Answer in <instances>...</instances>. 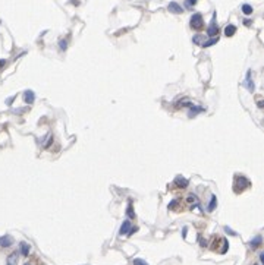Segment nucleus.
<instances>
[{
	"label": "nucleus",
	"instance_id": "nucleus-17",
	"mask_svg": "<svg viewBox=\"0 0 264 265\" xmlns=\"http://www.w3.org/2000/svg\"><path fill=\"white\" fill-rule=\"evenodd\" d=\"M186 201H188V204L198 205V198H197L195 195H189V196H188V199H186Z\"/></svg>",
	"mask_w": 264,
	"mask_h": 265
},
{
	"label": "nucleus",
	"instance_id": "nucleus-8",
	"mask_svg": "<svg viewBox=\"0 0 264 265\" xmlns=\"http://www.w3.org/2000/svg\"><path fill=\"white\" fill-rule=\"evenodd\" d=\"M129 229H131V221L129 220H125L122 223V226H120V230H119V235L123 236V235H128Z\"/></svg>",
	"mask_w": 264,
	"mask_h": 265
},
{
	"label": "nucleus",
	"instance_id": "nucleus-31",
	"mask_svg": "<svg viewBox=\"0 0 264 265\" xmlns=\"http://www.w3.org/2000/svg\"><path fill=\"white\" fill-rule=\"evenodd\" d=\"M186 231H188V229L185 227V229H184V237H186Z\"/></svg>",
	"mask_w": 264,
	"mask_h": 265
},
{
	"label": "nucleus",
	"instance_id": "nucleus-12",
	"mask_svg": "<svg viewBox=\"0 0 264 265\" xmlns=\"http://www.w3.org/2000/svg\"><path fill=\"white\" fill-rule=\"evenodd\" d=\"M216 207H217V198H216V195H211V199H210V204L207 207V211L213 212L216 210Z\"/></svg>",
	"mask_w": 264,
	"mask_h": 265
},
{
	"label": "nucleus",
	"instance_id": "nucleus-29",
	"mask_svg": "<svg viewBox=\"0 0 264 265\" xmlns=\"http://www.w3.org/2000/svg\"><path fill=\"white\" fill-rule=\"evenodd\" d=\"M244 24H245L246 26H250V25H251V21H250V19H245V21H244Z\"/></svg>",
	"mask_w": 264,
	"mask_h": 265
},
{
	"label": "nucleus",
	"instance_id": "nucleus-23",
	"mask_svg": "<svg viewBox=\"0 0 264 265\" xmlns=\"http://www.w3.org/2000/svg\"><path fill=\"white\" fill-rule=\"evenodd\" d=\"M15 258H16V253H12L7 259V265H15Z\"/></svg>",
	"mask_w": 264,
	"mask_h": 265
},
{
	"label": "nucleus",
	"instance_id": "nucleus-19",
	"mask_svg": "<svg viewBox=\"0 0 264 265\" xmlns=\"http://www.w3.org/2000/svg\"><path fill=\"white\" fill-rule=\"evenodd\" d=\"M197 0H185V7L186 9H192V7L195 6Z\"/></svg>",
	"mask_w": 264,
	"mask_h": 265
},
{
	"label": "nucleus",
	"instance_id": "nucleus-28",
	"mask_svg": "<svg viewBox=\"0 0 264 265\" xmlns=\"http://www.w3.org/2000/svg\"><path fill=\"white\" fill-rule=\"evenodd\" d=\"M13 100H15V97H10V98H9V100H7V101H6V104H12V102H13Z\"/></svg>",
	"mask_w": 264,
	"mask_h": 265
},
{
	"label": "nucleus",
	"instance_id": "nucleus-15",
	"mask_svg": "<svg viewBox=\"0 0 264 265\" xmlns=\"http://www.w3.org/2000/svg\"><path fill=\"white\" fill-rule=\"evenodd\" d=\"M217 41H219V35L217 37H210L209 41H204L201 46H203V47H211V46H214Z\"/></svg>",
	"mask_w": 264,
	"mask_h": 265
},
{
	"label": "nucleus",
	"instance_id": "nucleus-16",
	"mask_svg": "<svg viewBox=\"0 0 264 265\" xmlns=\"http://www.w3.org/2000/svg\"><path fill=\"white\" fill-rule=\"evenodd\" d=\"M252 10H254V9H252L251 5H248V3H245V5H242V12L245 13V15H251Z\"/></svg>",
	"mask_w": 264,
	"mask_h": 265
},
{
	"label": "nucleus",
	"instance_id": "nucleus-14",
	"mask_svg": "<svg viewBox=\"0 0 264 265\" xmlns=\"http://www.w3.org/2000/svg\"><path fill=\"white\" fill-rule=\"evenodd\" d=\"M235 32H236V26H235V25H227L226 28H225V35L226 37H232L235 34Z\"/></svg>",
	"mask_w": 264,
	"mask_h": 265
},
{
	"label": "nucleus",
	"instance_id": "nucleus-22",
	"mask_svg": "<svg viewBox=\"0 0 264 265\" xmlns=\"http://www.w3.org/2000/svg\"><path fill=\"white\" fill-rule=\"evenodd\" d=\"M134 265H148L144 259H141V258H135L134 259Z\"/></svg>",
	"mask_w": 264,
	"mask_h": 265
},
{
	"label": "nucleus",
	"instance_id": "nucleus-21",
	"mask_svg": "<svg viewBox=\"0 0 264 265\" xmlns=\"http://www.w3.org/2000/svg\"><path fill=\"white\" fill-rule=\"evenodd\" d=\"M203 40H204V37H203V35H195L194 38H192L194 44H203Z\"/></svg>",
	"mask_w": 264,
	"mask_h": 265
},
{
	"label": "nucleus",
	"instance_id": "nucleus-1",
	"mask_svg": "<svg viewBox=\"0 0 264 265\" xmlns=\"http://www.w3.org/2000/svg\"><path fill=\"white\" fill-rule=\"evenodd\" d=\"M251 186V182L246 179L245 176H239V175H236L235 176V182H234V191L236 193H241V192H244L246 187H250Z\"/></svg>",
	"mask_w": 264,
	"mask_h": 265
},
{
	"label": "nucleus",
	"instance_id": "nucleus-24",
	"mask_svg": "<svg viewBox=\"0 0 264 265\" xmlns=\"http://www.w3.org/2000/svg\"><path fill=\"white\" fill-rule=\"evenodd\" d=\"M59 47H60L62 51H65V50H66V47H68V44H66V41H65V40H60V41H59Z\"/></svg>",
	"mask_w": 264,
	"mask_h": 265
},
{
	"label": "nucleus",
	"instance_id": "nucleus-4",
	"mask_svg": "<svg viewBox=\"0 0 264 265\" xmlns=\"http://www.w3.org/2000/svg\"><path fill=\"white\" fill-rule=\"evenodd\" d=\"M167 9H169V12L170 13H175V15H179V13L184 12V7L181 6L179 3H176V2H170L169 6H167Z\"/></svg>",
	"mask_w": 264,
	"mask_h": 265
},
{
	"label": "nucleus",
	"instance_id": "nucleus-20",
	"mask_svg": "<svg viewBox=\"0 0 264 265\" xmlns=\"http://www.w3.org/2000/svg\"><path fill=\"white\" fill-rule=\"evenodd\" d=\"M169 210H172V211L179 210V202L178 201H172V202L169 204Z\"/></svg>",
	"mask_w": 264,
	"mask_h": 265
},
{
	"label": "nucleus",
	"instance_id": "nucleus-30",
	"mask_svg": "<svg viewBox=\"0 0 264 265\" xmlns=\"http://www.w3.org/2000/svg\"><path fill=\"white\" fill-rule=\"evenodd\" d=\"M200 243H201V246H205V245H207V243L204 242V239H203V237H200Z\"/></svg>",
	"mask_w": 264,
	"mask_h": 265
},
{
	"label": "nucleus",
	"instance_id": "nucleus-2",
	"mask_svg": "<svg viewBox=\"0 0 264 265\" xmlns=\"http://www.w3.org/2000/svg\"><path fill=\"white\" fill-rule=\"evenodd\" d=\"M189 25H191L192 30H197V31L203 30V26H204L203 15H201V13H194L189 19Z\"/></svg>",
	"mask_w": 264,
	"mask_h": 265
},
{
	"label": "nucleus",
	"instance_id": "nucleus-26",
	"mask_svg": "<svg viewBox=\"0 0 264 265\" xmlns=\"http://www.w3.org/2000/svg\"><path fill=\"white\" fill-rule=\"evenodd\" d=\"M136 230H138V227H136V226H135V227H131V229H129V231H128V236H132L136 231Z\"/></svg>",
	"mask_w": 264,
	"mask_h": 265
},
{
	"label": "nucleus",
	"instance_id": "nucleus-10",
	"mask_svg": "<svg viewBox=\"0 0 264 265\" xmlns=\"http://www.w3.org/2000/svg\"><path fill=\"white\" fill-rule=\"evenodd\" d=\"M19 247H21V253L24 255V256H28L30 255V251H31V246L26 243V242H21V245H19Z\"/></svg>",
	"mask_w": 264,
	"mask_h": 265
},
{
	"label": "nucleus",
	"instance_id": "nucleus-13",
	"mask_svg": "<svg viewBox=\"0 0 264 265\" xmlns=\"http://www.w3.org/2000/svg\"><path fill=\"white\" fill-rule=\"evenodd\" d=\"M261 242H263V239H261V236H255L254 239H252L251 242H250V246L252 247V249H257V247H260V245H261Z\"/></svg>",
	"mask_w": 264,
	"mask_h": 265
},
{
	"label": "nucleus",
	"instance_id": "nucleus-27",
	"mask_svg": "<svg viewBox=\"0 0 264 265\" xmlns=\"http://www.w3.org/2000/svg\"><path fill=\"white\" fill-rule=\"evenodd\" d=\"M6 63H7V62L5 60V59H2V60H0V69H2V67H5V66H6Z\"/></svg>",
	"mask_w": 264,
	"mask_h": 265
},
{
	"label": "nucleus",
	"instance_id": "nucleus-33",
	"mask_svg": "<svg viewBox=\"0 0 264 265\" xmlns=\"http://www.w3.org/2000/svg\"><path fill=\"white\" fill-rule=\"evenodd\" d=\"M254 265H258V264H254Z\"/></svg>",
	"mask_w": 264,
	"mask_h": 265
},
{
	"label": "nucleus",
	"instance_id": "nucleus-5",
	"mask_svg": "<svg viewBox=\"0 0 264 265\" xmlns=\"http://www.w3.org/2000/svg\"><path fill=\"white\" fill-rule=\"evenodd\" d=\"M34 100H35V94H34V91H31V90L25 91L24 92V101L26 102V104H32Z\"/></svg>",
	"mask_w": 264,
	"mask_h": 265
},
{
	"label": "nucleus",
	"instance_id": "nucleus-9",
	"mask_svg": "<svg viewBox=\"0 0 264 265\" xmlns=\"http://www.w3.org/2000/svg\"><path fill=\"white\" fill-rule=\"evenodd\" d=\"M245 85H246V88H248V91H251V92L255 90V85H254V82L251 81V70H248V73H246Z\"/></svg>",
	"mask_w": 264,
	"mask_h": 265
},
{
	"label": "nucleus",
	"instance_id": "nucleus-32",
	"mask_svg": "<svg viewBox=\"0 0 264 265\" xmlns=\"http://www.w3.org/2000/svg\"><path fill=\"white\" fill-rule=\"evenodd\" d=\"M25 265H30V264H25Z\"/></svg>",
	"mask_w": 264,
	"mask_h": 265
},
{
	"label": "nucleus",
	"instance_id": "nucleus-6",
	"mask_svg": "<svg viewBox=\"0 0 264 265\" xmlns=\"http://www.w3.org/2000/svg\"><path fill=\"white\" fill-rule=\"evenodd\" d=\"M205 111V109L204 107H198V106H189V113H188V116L189 117H195L198 113H204Z\"/></svg>",
	"mask_w": 264,
	"mask_h": 265
},
{
	"label": "nucleus",
	"instance_id": "nucleus-3",
	"mask_svg": "<svg viewBox=\"0 0 264 265\" xmlns=\"http://www.w3.org/2000/svg\"><path fill=\"white\" fill-rule=\"evenodd\" d=\"M207 35L209 37H217L219 35V25L216 24V13H213V19H211V24L207 28Z\"/></svg>",
	"mask_w": 264,
	"mask_h": 265
},
{
	"label": "nucleus",
	"instance_id": "nucleus-18",
	"mask_svg": "<svg viewBox=\"0 0 264 265\" xmlns=\"http://www.w3.org/2000/svg\"><path fill=\"white\" fill-rule=\"evenodd\" d=\"M126 214H128V217H129V218H135V212H134V210H132V204H129V205H128Z\"/></svg>",
	"mask_w": 264,
	"mask_h": 265
},
{
	"label": "nucleus",
	"instance_id": "nucleus-7",
	"mask_svg": "<svg viewBox=\"0 0 264 265\" xmlns=\"http://www.w3.org/2000/svg\"><path fill=\"white\" fill-rule=\"evenodd\" d=\"M12 243H13V239L10 236H3V237H0V246L2 247H9Z\"/></svg>",
	"mask_w": 264,
	"mask_h": 265
},
{
	"label": "nucleus",
	"instance_id": "nucleus-25",
	"mask_svg": "<svg viewBox=\"0 0 264 265\" xmlns=\"http://www.w3.org/2000/svg\"><path fill=\"white\" fill-rule=\"evenodd\" d=\"M225 231H226L227 235H230V236H236V231H234V230L230 229L229 226H226V227H225Z\"/></svg>",
	"mask_w": 264,
	"mask_h": 265
},
{
	"label": "nucleus",
	"instance_id": "nucleus-11",
	"mask_svg": "<svg viewBox=\"0 0 264 265\" xmlns=\"http://www.w3.org/2000/svg\"><path fill=\"white\" fill-rule=\"evenodd\" d=\"M175 183H176V186L178 187H186L188 186V180H186L185 177H182V176H178V177L175 179Z\"/></svg>",
	"mask_w": 264,
	"mask_h": 265
}]
</instances>
